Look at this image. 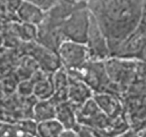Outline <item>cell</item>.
<instances>
[{"label": "cell", "instance_id": "1", "mask_svg": "<svg viewBox=\"0 0 146 137\" xmlns=\"http://www.w3.org/2000/svg\"><path fill=\"white\" fill-rule=\"evenodd\" d=\"M144 0H87V9L108 41L111 53L137 31Z\"/></svg>", "mask_w": 146, "mask_h": 137}, {"label": "cell", "instance_id": "2", "mask_svg": "<svg viewBox=\"0 0 146 137\" xmlns=\"http://www.w3.org/2000/svg\"><path fill=\"white\" fill-rule=\"evenodd\" d=\"M137 60L109 57L104 60L105 70L112 84L111 94L122 97L133 80L136 72Z\"/></svg>", "mask_w": 146, "mask_h": 137}, {"label": "cell", "instance_id": "3", "mask_svg": "<svg viewBox=\"0 0 146 137\" xmlns=\"http://www.w3.org/2000/svg\"><path fill=\"white\" fill-rule=\"evenodd\" d=\"M68 73L69 75L74 76L84 82L93 90L94 94L96 92L111 94L112 84L106 73L104 61L89 60L83 67L76 70L68 72Z\"/></svg>", "mask_w": 146, "mask_h": 137}, {"label": "cell", "instance_id": "4", "mask_svg": "<svg viewBox=\"0 0 146 137\" xmlns=\"http://www.w3.org/2000/svg\"><path fill=\"white\" fill-rule=\"evenodd\" d=\"M90 25V13L87 5L74 11L61 25V32L64 40L85 44Z\"/></svg>", "mask_w": 146, "mask_h": 137}, {"label": "cell", "instance_id": "5", "mask_svg": "<svg viewBox=\"0 0 146 137\" xmlns=\"http://www.w3.org/2000/svg\"><path fill=\"white\" fill-rule=\"evenodd\" d=\"M123 115L134 132L139 134L146 130V96L125 94L121 97Z\"/></svg>", "mask_w": 146, "mask_h": 137}, {"label": "cell", "instance_id": "6", "mask_svg": "<svg viewBox=\"0 0 146 137\" xmlns=\"http://www.w3.org/2000/svg\"><path fill=\"white\" fill-rule=\"evenodd\" d=\"M62 67L68 72L76 70L90 60L89 53L85 44L64 40L56 51Z\"/></svg>", "mask_w": 146, "mask_h": 137}, {"label": "cell", "instance_id": "7", "mask_svg": "<svg viewBox=\"0 0 146 137\" xmlns=\"http://www.w3.org/2000/svg\"><path fill=\"white\" fill-rule=\"evenodd\" d=\"M89 53L90 60L104 61L110 57V51L105 35L90 13V25L85 43Z\"/></svg>", "mask_w": 146, "mask_h": 137}, {"label": "cell", "instance_id": "8", "mask_svg": "<svg viewBox=\"0 0 146 137\" xmlns=\"http://www.w3.org/2000/svg\"><path fill=\"white\" fill-rule=\"evenodd\" d=\"M25 54L34 58L40 70L49 74L54 73L62 67L56 53L43 47L35 41L25 43Z\"/></svg>", "mask_w": 146, "mask_h": 137}, {"label": "cell", "instance_id": "9", "mask_svg": "<svg viewBox=\"0 0 146 137\" xmlns=\"http://www.w3.org/2000/svg\"><path fill=\"white\" fill-rule=\"evenodd\" d=\"M93 99L105 115L110 118H115L123 114V106L121 97L110 92L94 94Z\"/></svg>", "mask_w": 146, "mask_h": 137}, {"label": "cell", "instance_id": "10", "mask_svg": "<svg viewBox=\"0 0 146 137\" xmlns=\"http://www.w3.org/2000/svg\"><path fill=\"white\" fill-rule=\"evenodd\" d=\"M93 95L94 92L84 82L74 76L69 75L68 101L76 109H78L85 102L93 98Z\"/></svg>", "mask_w": 146, "mask_h": 137}, {"label": "cell", "instance_id": "11", "mask_svg": "<svg viewBox=\"0 0 146 137\" xmlns=\"http://www.w3.org/2000/svg\"><path fill=\"white\" fill-rule=\"evenodd\" d=\"M54 94L51 100L57 104L68 100V88H69V74L64 67L59 68L52 74Z\"/></svg>", "mask_w": 146, "mask_h": 137}, {"label": "cell", "instance_id": "12", "mask_svg": "<svg viewBox=\"0 0 146 137\" xmlns=\"http://www.w3.org/2000/svg\"><path fill=\"white\" fill-rule=\"evenodd\" d=\"M15 12L18 20L21 23L33 24L35 26L39 25L45 16L44 11L36 7L35 5L30 3L28 1H24V0L21 1Z\"/></svg>", "mask_w": 146, "mask_h": 137}, {"label": "cell", "instance_id": "13", "mask_svg": "<svg viewBox=\"0 0 146 137\" xmlns=\"http://www.w3.org/2000/svg\"><path fill=\"white\" fill-rule=\"evenodd\" d=\"M76 109L69 101H64L56 106V119L64 128H78Z\"/></svg>", "mask_w": 146, "mask_h": 137}, {"label": "cell", "instance_id": "14", "mask_svg": "<svg viewBox=\"0 0 146 137\" xmlns=\"http://www.w3.org/2000/svg\"><path fill=\"white\" fill-rule=\"evenodd\" d=\"M125 94L146 96V62L137 61L133 80Z\"/></svg>", "mask_w": 146, "mask_h": 137}, {"label": "cell", "instance_id": "15", "mask_svg": "<svg viewBox=\"0 0 146 137\" xmlns=\"http://www.w3.org/2000/svg\"><path fill=\"white\" fill-rule=\"evenodd\" d=\"M56 104L51 99L36 101L33 108V114L36 122L56 118Z\"/></svg>", "mask_w": 146, "mask_h": 137}, {"label": "cell", "instance_id": "16", "mask_svg": "<svg viewBox=\"0 0 146 137\" xmlns=\"http://www.w3.org/2000/svg\"><path fill=\"white\" fill-rule=\"evenodd\" d=\"M64 130L62 125L56 118L38 122L36 125L37 135L39 137H58L59 133Z\"/></svg>", "mask_w": 146, "mask_h": 137}, {"label": "cell", "instance_id": "17", "mask_svg": "<svg viewBox=\"0 0 146 137\" xmlns=\"http://www.w3.org/2000/svg\"><path fill=\"white\" fill-rule=\"evenodd\" d=\"M52 74L48 78L37 82V83H35L33 96L36 99V101L49 100L53 97L54 94V89L53 81H52Z\"/></svg>", "mask_w": 146, "mask_h": 137}, {"label": "cell", "instance_id": "18", "mask_svg": "<svg viewBox=\"0 0 146 137\" xmlns=\"http://www.w3.org/2000/svg\"><path fill=\"white\" fill-rule=\"evenodd\" d=\"M16 35L24 43L35 42L37 37V26L20 22L16 25Z\"/></svg>", "mask_w": 146, "mask_h": 137}, {"label": "cell", "instance_id": "19", "mask_svg": "<svg viewBox=\"0 0 146 137\" xmlns=\"http://www.w3.org/2000/svg\"><path fill=\"white\" fill-rule=\"evenodd\" d=\"M16 92L22 97L32 96L34 92V83L30 79L19 81L16 87Z\"/></svg>", "mask_w": 146, "mask_h": 137}, {"label": "cell", "instance_id": "20", "mask_svg": "<svg viewBox=\"0 0 146 137\" xmlns=\"http://www.w3.org/2000/svg\"><path fill=\"white\" fill-rule=\"evenodd\" d=\"M24 1H28L30 3L35 5L36 7L40 8L44 12H48L51 8H53L59 0H24Z\"/></svg>", "mask_w": 146, "mask_h": 137}, {"label": "cell", "instance_id": "21", "mask_svg": "<svg viewBox=\"0 0 146 137\" xmlns=\"http://www.w3.org/2000/svg\"><path fill=\"white\" fill-rule=\"evenodd\" d=\"M135 32L141 35H146V0H144V2H143L141 18H140L139 27H137V31Z\"/></svg>", "mask_w": 146, "mask_h": 137}, {"label": "cell", "instance_id": "22", "mask_svg": "<svg viewBox=\"0 0 146 137\" xmlns=\"http://www.w3.org/2000/svg\"><path fill=\"white\" fill-rule=\"evenodd\" d=\"M58 137H79L78 128H64L59 133Z\"/></svg>", "mask_w": 146, "mask_h": 137}, {"label": "cell", "instance_id": "23", "mask_svg": "<svg viewBox=\"0 0 146 137\" xmlns=\"http://www.w3.org/2000/svg\"><path fill=\"white\" fill-rule=\"evenodd\" d=\"M137 61L146 62V35H143L141 49H140V53L139 54V58H137Z\"/></svg>", "mask_w": 146, "mask_h": 137}, {"label": "cell", "instance_id": "24", "mask_svg": "<svg viewBox=\"0 0 146 137\" xmlns=\"http://www.w3.org/2000/svg\"><path fill=\"white\" fill-rule=\"evenodd\" d=\"M78 130L79 137H98L92 130H89V128H85V127H81V126H79Z\"/></svg>", "mask_w": 146, "mask_h": 137}, {"label": "cell", "instance_id": "25", "mask_svg": "<svg viewBox=\"0 0 146 137\" xmlns=\"http://www.w3.org/2000/svg\"><path fill=\"white\" fill-rule=\"evenodd\" d=\"M115 137H139V134L136 133V132H134L133 130L129 128L128 130L124 131V132L119 134V135H117Z\"/></svg>", "mask_w": 146, "mask_h": 137}, {"label": "cell", "instance_id": "26", "mask_svg": "<svg viewBox=\"0 0 146 137\" xmlns=\"http://www.w3.org/2000/svg\"><path fill=\"white\" fill-rule=\"evenodd\" d=\"M139 137H146V130H143L142 132H140L139 134Z\"/></svg>", "mask_w": 146, "mask_h": 137}]
</instances>
